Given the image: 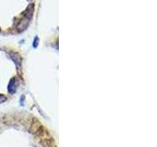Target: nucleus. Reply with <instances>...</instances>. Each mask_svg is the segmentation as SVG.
Returning <instances> with one entry per match:
<instances>
[{
  "instance_id": "39448f33",
  "label": "nucleus",
  "mask_w": 157,
  "mask_h": 147,
  "mask_svg": "<svg viewBox=\"0 0 157 147\" xmlns=\"http://www.w3.org/2000/svg\"><path fill=\"white\" fill-rule=\"evenodd\" d=\"M38 42H39V38L38 36H36L34 39V42H32V46H34V48H36L37 45H38Z\"/></svg>"
},
{
  "instance_id": "423d86ee",
  "label": "nucleus",
  "mask_w": 157,
  "mask_h": 147,
  "mask_svg": "<svg viewBox=\"0 0 157 147\" xmlns=\"http://www.w3.org/2000/svg\"><path fill=\"white\" fill-rule=\"evenodd\" d=\"M5 101H6V96L3 94H0V103H3Z\"/></svg>"
},
{
  "instance_id": "f03ea898",
  "label": "nucleus",
  "mask_w": 157,
  "mask_h": 147,
  "mask_svg": "<svg viewBox=\"0 0 157 147\" xmlns=\"http://www.w3.org/2000/svg\"><path fill=\"white\" fill-rule=\"evenodd\" d=\"M10 57L12 58V60L14 61V63L16 65H18V66H21L22 64V58L21 56L19 55L17 52H11L10 53Z\"/></svg>"
},
{
  "instance_id": "f257e3e1",
  "label": "nucleus",
  "mask_w": 157,
  "mask_h": 147,
  "mask_svg": "<svg viewBox=\"0 0 157 147\" xmlns=\"http://www.w3.org/2000/svg\"><path fill=\"white\" fill-rule=\"evenodd\" d=\"M17 88H18V81H17L16 78H13L10 79L9 83H8V86H7V89H8V92L11 94H13L16 92L17 90Z\"/></svg>"
},
{
  "instance_id": "20e7f679",
  "label": "nucleus",
  "mask_w": 157,
  "mask_h": 147,
  "mask_svg": "<svg viewBox=\"0 0 157 147\" xmlns=\"http://www.w3.org/2000/svg\"><path fill=\"white\" fill-rule=\"evenodd\" d=\"M32 13H34V5L31 4L28 6V8L26 9V11L24 12L25 14V18L31 20L32 18Z\"/></svg>"
},
{
  "instance_id": "0eeeda50",
  "label": "nucleus",
  "mask_w": 157,
  "mask_h": 147,
  "mask_svg": "<svg viewBox=\"0 0 157 147\" xmlns=\"http://www.w3.org/2000/svg\"><path fill=\"white\" fill-rule=\"evenodd\" d=\"M0 31H1V29H0Z\"/></svg>"
},
{
  "instance_id": "7ed1b4c3",
  "label": "nucleus",
  "mask_w": 157,
  "mask_h": 147,
  "mask_svg": "<svg viewBox=\"0 0 157 147\" xmlns=\"http://www.w3.org/2000/svg\"><path fill=\"white\" fill-rule=\"evenodd\" d=\"M29 19L25 18V19H23V20H21V22H19L18 29H20V31H25V29L28 28V26H29Z\"/></svg>"
}]
</instances>
